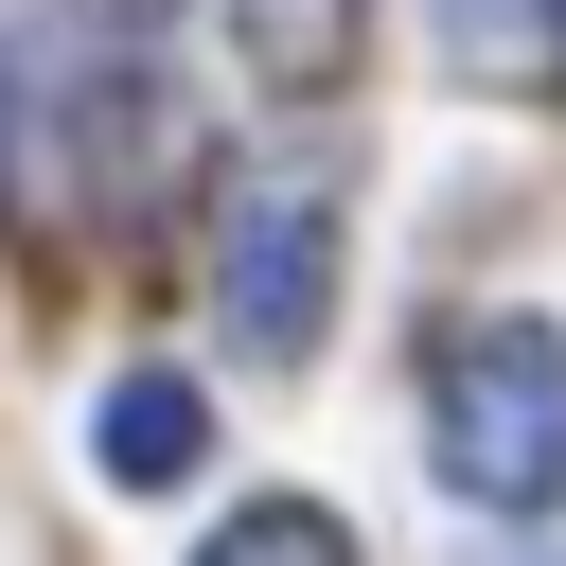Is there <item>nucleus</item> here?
Masks as SVG:
<instances>
[{
  "instance_id": "7ed1b4c3",
  "label": "nucleus",
  "mask_w": 566,
  "mask_h": 566,
  "mask_svg": "<svg viewBox=\"0 0 566 566\" xmlns=\"http://www.w3.org/2000/svg\"><path fill=\"white\" fill-rule=\"evenodd\" d=\"M230 53L283 106H318V88H354V0H230Z\"/></svg>"
},
{
  "instance_id": "39448f33",
  "label": "nucleus",
  "mask_w": 566,
  "mask_h": 566,
  "mask_svg": "<svg viewBox=\"0 0 566 566\" xmlns=\"http://www.w3.org/2000/svg\"><path fill=\"white\" fill-rule=\"evenodd\" d=\"M442 53L478 88H548L566 71V0H442Z\"/></svg>"
},
{
  "instance_id": "0eeeda50",
  "label": "nucleus",
  "mask_w": 566,
  "mask_h": 566,
  "mask_svg": "<svg viewBox=\"0 0 566 566\" xmlns=\"http://www.w3.org/2000/svg\"><path fill=\"white\" fill-rule=\"evenodd\" d=\"M531 566H566V548H531Z\"/></svg>"
},
{
  "instance_id": "f03ea898",
  "label": "nucleus",
  "mask_w": 566,
  "mask_h": 566,
  "mask_svg": "<svg viewBox=\"0 0 566 566\" xmlns=\"http://www.w3.org/2000/svg\"><path fill=\"white\" fill-rule=\"evenodd\" d=\"M212 301H230V354H318V318H336V195L318 177H248L230 212H212Z\"/></svg>"
},
{
  "instance_id": "423d86ee",
  "label": "nucleus",
  "mask_w": 566,
  "mask_h": 566,
  "mask_svg": "<svg viewBox=\"0 0 566 566\" xmlns=\"http://www.w3.org/2000/svg\"><path fill=\"white\" fill-rule=\"evenodd\" d=\"M195 566H354V531H336L318 495H248V513H212Z\"/></svg>"
},
{
  "instance_id": "20e7f679",
  "label": "nucleus",
  "mask_w": 566,
  "mask_h": 566,
  "mask_svg": "<svg viewBox=\"0 0 566 566\" xmlns=\"http://www.w3.org/2000/svg\"><path fill=\"white\" fill-rule=\"evenodd\" d=\"M195 442H212V407H195L177 371H124V389H106V478H124V495L195 478Z\"/></svg>"
},
{
  "instance_id": "f257e3e1",
  "label": "nucleus",
  "mask_w": 566,
  "mask_h": 566,
  "mask_svg": "<svg viewBox=\"0 0 566 566\" xmlns=\"http://www.w3.org/2000/svg\"><path fill=\"white\" fill-rule=\"evenodd\" d=\"M424 460L478 513H548L566 495V336L548 318H460L424 354Z\"/></svg>"
}]
</instances>
